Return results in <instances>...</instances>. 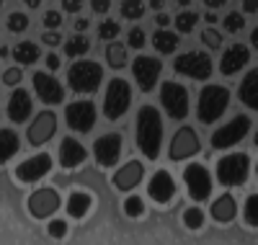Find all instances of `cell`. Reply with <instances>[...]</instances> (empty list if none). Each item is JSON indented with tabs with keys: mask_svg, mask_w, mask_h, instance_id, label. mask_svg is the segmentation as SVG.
Segmentation results:
<instances>
[{
	"mask_svg": "<svg viewBox=\"0 0 258 245\" xmlns=\"http://www.w3.org/2000/svg\"><path fill=\"white\" fill-rule=\"evenodd\" d=\"M160 140H163L160 111L155 106H142L137 114V145L147 160H155L160 155Z\"/></svg>",
	"mask_w": 258,
	"mask_h": 245,
	"instance_id": "obj_1",
	"label": "cell"
},
{
	"mask_svg": "<svg viewBox=\"0 0 258 245\" xmlns=\"http://www.w3.org/2000/svg\"><path fill=\"white\" fill-rule=\"evenodd\" d=\"M230 106V91L225 85H207L199 93V121L202 124H214Z\"/></svg>",
	"mask_w": 258,
	"mask_h": 245,
	"instance_id": "obj_2",
	"label": "cell"
},
{
	"mask_svg": "<svg viewBox=\"0 0 258 245\" xmlns=\"http://www.w3.org/2000/svg\"><path fill=\"white\" fill-rule=\"evenodd\" d=\"M101 78H103V70H101V65H96V62H75L73 68L68 70V83H70V88L75 93H93V91H98Z\"/></svg>",
	"mask_w": 258,
	"mask_h": 245,
	"instance_id": "obj_3",
	"label": "cell"
},
{
	"mask_svg": "<svg viewBox=\"0 0 258 245\" xmlns=\"http://www.w3.org/2000/svg\"><path fill=\"white\" fill-rule=\"evenodd\" d=\"M129 103H132V91H129V83L121 80V78H114L109 83V91H106V98H103V114L106 119H119L126 114Z\"/></svg>",
	"mask_w": 258,
	"mask_h": 245,
	"instance_id": "obj_4",
	"label": "cell"
},
{
	"mask_svg": "<svg viewBox=\"0 0 258 245\" xmlns=\"http://www.w3.org/2000/svg\"><path fill=\"white\" fill-rule=\"evenodd\" d=\"M248 173H250V158L243 152H235L227 155L217 163V178L225 186H240L248 181Z\"/></svg>",
	"mask_w": 258,
	"mask_h": 245,
	"instance_id": "obj_5",
	"label": "cell"
},
{
	"mask_svg": "<svg viewBox=\"0 0 258 245\" xmlns=\"http://www.w3.org/2000/svg\"><path fill=\"white\" fill-rule=\"evenodd\" d=\"M163 108L168 111L170 119H186L188 116V91L181 83H165L160 91Z\"/></svg>",
	"mask_w": 258,
	"mask_h": 245,
	"instance_id": "obj_6",
	"label": "cell"
},
{
	"mask_svg": "<svg viewBox=\"0 0 258 245\" xmlns=\"http://www.w3.org/2000/svg\"><path fill=\"white\" fill-rule=\"evenodd\" d=\"M250 119L248 116H235L230 124H225L222 129H217L212 135V147H217V150H227V147H232V145H238L248 132H250Z\"/></svg>",
	"mask_w": 258,
	"mask_h": 245,
	"instance_id": "obj_7",
	"label": "cell"
},
{
	"mask_svg": "<svg viewBox=\"0 0 258 245\" xmlns=\"http://www.w3.org/2000/svg\"><path fill=\"white\" fill-rule=\"evenodd\" d=\"M173 70L181 75H188L194 80H207L212 75V59L202 52H188V54H181L176 59Z\"/></svg>",
	"mask_w": 258,
	"mask_h": 245,
	"instance_id": "obj_8",
	"label": "cell"
},
{
	"mask_svg": "<svg viewBox=\"0 0 258 245\" xmlns=\"http://www.w3.org/2000/svg\"><path fill=\"white\" fill-rule=\"evenodd\" d=\"M64 119H68V127L73 132H91L93 124H96V106L91 101H78V103H70L68 111H64Z\"/></svg>",
	"mask_w": 258,
	"mask_h": 245,
	"instance_id": "obj_9",
	"label": "cell"
},
{
	"mask_svg": "<svg viewBox=\"0 0 258 245\" xmlns=\"http://www.w3.org/2000/svg\"><path fill=\"white\" fill-rule=\"evenodd\" d=\"M160 70H163V65L155 57H137L132 62V75L140 85V91H145V93H150L155 88V83L160 78Z\"/></svg>",
	"mask_w": 258,
	"mask_h": 245,
	"instance_id": "obj_10",
	"label": "cell"
},
{
	"mask_svg": "<svg viewBox=\"0 0 258 245\" xmlns=\"http://www.w3.org/2000/svg\"><path fill=\"white\" fill-rule=\"evenodd\" d=\"M49 170H52V158L47 152H39V155H34V158H26L16 168V178L24 181V183H36L39 178H44Z\"/></svg>",
	"mask_w": 258,
	"mask_h": 245,
	"instance_id": "obj_11",
	"label": "cell"
},
{
	"mask_svg": "<svg viewBox=\"0 0 258 245\" xmlns=\"http://www.w3.org/2000/svg\"><path fill=\"white\" fill-rule=\"evenodd\" d=\"M199 152V137H197V132H194L191 127H181L176 135H173V142H170V160H186L191 158V155H197Z\"/></svg>",
	"mask_w": 258,
	"mask_h": 245,
	"instance_id": "obj_12",
	"label": "cell"
},
{
	"mask_svg": "<svg viewBox=\"0 0 258 245\" xmlns=\"http://www.w3.org/2000/svg\"><path fill=\"white\" fill-rule=\"evenodd\" d=\"M183 181L188 186V194H191L194 202H204V199H209V194H212V178H209L207 168L188 165L186 173H183Z\"/></svg>",
	"mask_w": 258,
	"mask_h": 245,
	"instance_id": "obj_13",
	"label": "cell"
},
{
	"mask_svg": "<svg viewBox=\"0 0 258 245\" xmlns=\"http://www.w3.org/2000/svg\"><path fill=\"white\" fill-rule=\"evenodd\" d=\"M57 209H59V194L54 189H39L29 196V212L36 219L52 217Z\"/></svg>",
	"mask_w": 258,
	"mask_h": 245,
	"instance_id": "obj_14",
	"label": "cell"
},
{
	"mask_svg": "<svg viewBox=\"0 0 258 245\" xmlns=\"http://www.w3.org/2000/svg\"><path fill=\"white\" fill-rule=\"evenodd\" d=\"M96 160L103 168H111L119 163V155H121V135H103L96 140Z\"/></svg>",
	"mask_w": 258,
	"mask_h": 245,
	"instance_id": "obj_15",
	"label": "cell"
},
{
	"mask_svg": "<svg viewBox=\"0 0 258 245\" xmlns=\"http://www.w3.org/2000/svg\"><path fill=\"white\" fill-rule=\"evenodd\" d=\"M54 132H57V116L52 111H41V114H36L34 124H29V142L44 145L47 140H52Z\"/></svg>",
	"mask_w": 258,
	"mask_h": 245,
	"instance_id": "obj_16",
	"label": "cell"
},
{
	"mask_svg": "<svg viewBox=\"0 0 258 245\" xmlns=\"http://www.w3.org/2000/svg\"><path fill=\"white\" fill-rule=\"evenodd\" d=\"M34 88H36V96L44 101V103H62L64 98V88L57 83V78L47 75V73H36L34 75Z\"/></svg>",
	"mask_w": 258,
	"mask_h": 245,
	"instance_id": "obj_17",
	"label": "cell"
},
{
	"mask_svg": "<svg viewBox=\"0 0 258 245\" xmlns=\"http://www.w3.org/2000/svg\"><path fill=\"white\" fill-rule=\"evenodd\" d=\"M147 194H150V199H153V202H158V204H168L170 199H173V194H176V183H173V178H170V173L158 170L153 178H150Z\"/></svg>",
	"mask_w": 258,
	"mask_h": 245,
	"instance_id": "obj_18",
	"label": "cell"
},
{
	"mask_svg": "<svg viewBox=\"0 0 258 245\" xmlns=\"http://www.w3.org/2000/svg\"><path fill=\"white\" fill-rule=\"evenodd\" d=\"M142 175H145V165L137 163V160H129L126 165H121V168L114 173L111 181H114V186H116L119 191H132L135 186H140Z\"/></svg>",
	"mask_w": 258,
	"mask_h": 245,
	"instance_id": "obj_19",
	"label": "cell"
},
{
	"mask_svg": "<svg viewBox=\"0 0 258 245\" xmlns=\"http://www.w3.org/2000/svg\"><path fill=\"white\" fill-rule=\"evenodd\" d=\"M248 62H250V52H248V47H243V44H232V47L222 54L220 70H222V75H235L238 70H243Z\"/></svg>",
	"mask_w": 258,
	"mask_h": 245,
	"instance_id": "obj_20",
	"label": "cell"
},
{
	"mask_svg": "<svg viewBox=\"0 0 258 245\" xmlns=\"http://www.w3.org/2000/svg\"><path fill=\"white\" fill-rule=\"evenodd\" d=\"M31 116V96L24 91V88H16L11 101H8V119L21 124Z\"/></svg>",
	"mask_w": 258,
	"mask_h": 245,
	"instance_id": "obj_21",
	"label": "cell"
},
{
	"mask_svg": "<svg viewBox=\"0 0 258 245\" xmlns=\"http://www.w3.org/2000/svg\"><path fill=\"white\" fill-rule=\"evenodd\" d=\"M85 147L78 142V140H73V137H64L62 140V145H59V163L64 165V168H75V165H80L83 160H85Z\"/></svg>",
	"mask_w": 258,
	"mask_h": 245,
	"instance_id": "obj_22",
	"label": "cell"
},
{
	"mask_svg": "<svg viewBox=\"0 0 258 245\" xmlns=\"http://www.w3.org/2000/svg\"><path fill=\"white\" fill-rule=\"evenodd\" d=\"M235 214H238V207H235V199L230 194H222L217 202L212 204V217L217 222H232Z\"/></svg>",
	"mask_w": 258,
	"mask_h": 245,
	"instance_id": "obj_23",
	"label": "cell"
},
{
	"mask_svg": "<svg viewBox=\"0 0 258 245\" xmlns=\"http://www.w3.org/2000/svg\"><path fill=\"white\" fill-rule=\"evenodd\" d=\"M91 204H93L91 194H85V191H73L70 199H68V214L75 217V219H83L85 214H88Z\"/></svg>",
	"mask_w": 258,
	"mask_h": 245,
	"instance_id": "obj_24",
	"label": "cell"
},
{
	"mask_svg": "<svg viewBox=\"0 0 258 245\" xmlns=\"http://www.w3.org/2000/svg\"><path fill=\"white\" fill-rule=\"evenodd\" d=\"M240 101L250 108H258V73L250 70L240 85Z\"/></svg>",
	"mask_w": 258,
	"mask_h": 245,
	"instance_id": "obj_25",
	"label": "cell"
},
{
	"mask_svg": "<svg viewBox=\"0 0 258 245\" xmlns=\"http://www.w3.org/2000/svg\"><path fill=\"white\" fill-rule=\"evenodd\" d=\"M18 135L13 129H0V163L11 160L13 155L18 152Z\"/></svg>",
	"mask_w": 258,
	"mask_h": 245,
	"instance_id": "obj_26",
	"label": "cell"
},
{
	"mask_svg": "<svg viewBox=\"0 0 258 245\" xmlns=\"http://www.w3.org/2000/svg\"><path fill=\"white\" fill-rule=\"evenodd\" d=\"M153 44H155V49L160 52V54H173L176 49H178V34H170V31H158L155 36H153Z\"/></svg>",
	"mask_w": 258,
	"mask_h": 245,
	"instance_id": "obj_27",
	"label": "cell"
},
{
	"mask_svg": "<svg viewBox=\"0 0 258 245\" xmlns=\"http://www.w3.org/2000/svg\"><path fill=\"white\" fill-rule=\"evenodd\" d=\"M13 59L21 62V65H31V62L39 59V47L34 41H21L18 47L13 49Z\"/></svg>",
	"mask_w": 258,
	"mask_h": 245,
	"instance_id": "obj_28",
	"label": "cell"
},
{
	"mask_svg": "<svg viewBox=\"0 0 258 245\" xmlns=\"http://www.w3.org/2000/svg\"><path fill=\"white\" fill-rule=\"evenodd\" d=\"M91 49V44L85 36H73L68 44H64V52H68V57H80Z\"/></svg>",
	"mask_w": 258,
	"mask_h": 245,
	"instance_id": "obj_29",
	"label": "cell"
},
{
	"mask_svg": "<svg viewBox=\"0 0 258 245\" xmlns=\"http://www.w3.org/2000/svg\"><path fill=\"white\" fill-rule=\"evenodd\" d=\"M106 59H109V65L111 68H124L126 65V49L121 47V44H111L109 49H106Z\"/></svg>",
	"mask_w": 258,
	"mask_h": 245,
	"instance_id": "obj_30",
	"label": "cell"
},
{
	"mask_svg": "<svg viewBox=\"0 0 258 245\" xmlns=\"http://www.w3.org/2000/svg\"><path fill=\"white\" fill-rule=\"evenodd\" d=\"M197 21H199V16L194 13V11H183V13H178V18H176V26H178L181 34H191L194 26H197Z\"/></svg>",
	"mask_w": 258,
	"mask_h": 245,
	"instance_id": "obj_31",
	"label": "cell"
},
{
	"mask_svg": "<svg viewBox=\"0 0 258 245\" xmlns=\"http://www.w3.org/2000/svg\"><path fill=\"white\" fill-rule=\"evenodd\" d=\"M183 222H186V227H188V230H199V227L204 225V214H202V209H199V207H188V209L183 212Z\"/></svg>",
	"mask_w": 258,
	"mask_h": 245,
	"instance_id": "obj_32",
	"label": "cell"
},
{
	"mask_svg": "<svg viewBox=\"0 0 258 245\" xmlns=\"http://www.w3.org/2000/svg\"><path fill=\"white\" fill-rule=\"evenodd\" d=\"M142 13H145V6L140 3V0H126V3H121V16L124 18H142Z\"/></svg>",
	"mask_w": 258,
	"mask_h": 245,
	"instance_id": "obj_33",
	"label": "cell"
},
{
	"mask_svg": "<svg viewBox=\"0 0 258 245\" xmlns=\"http://www.w3.org/2000/svg\"><path fill=\"white\" fill-rule=\"evenodd\" d=\"M26 29H29V18L24 13H11L8 16V31L21 34V31H26Z\"/></svg>",
	"mask_w": 258,
	"mask_h": 245,
	"instance_id": "obj_34",
	"label": "cell"
},
{
	"mask_svg": "<svg viewBox=\"0 0 258 245\" xmlns=\"http://www.w3.org/2000/svg\"><path fill=\"white\" fill-rule=\"evenodd\" d=\"M142 209H145V204H142V199H140V196H129L126 202H124V212H126V217H140Z\"/></svg>",
	"mask_w": 258,
	"mask_h": 245,
	"instance_id": "obj_35",
	"label": "cell"
},
{
	"mask_svg": "<svg viewBox=\"0 0 258 245\" xmlns=\"http://www.w3.org/2000/svg\"><path fill=\"white\" fill-rule=\"evenodd\" d=\"M98 36L101 39H116L119 36V24L116 21H103L101 29H98Z\"/></svg>",
	"mask_w": 258,
	"mask_h": 245,
	"instance_id": "obj_36",
	"label": "cell"
},
{
	"mask_svg": "<svg viewBox=\"0 0 258 245\" xmlns=\"http://www.w3.org/2000/svg\"><path fill=\"white\" fill-rule=\"evenodd\" d=\"M255 207H258V199H255V194H250V196H248V202H245V222H248V225H258Z\"/></svg>",
	"mask_w": 258,
	"mask_h": 245,
	"instance_id": "obj_37",
	"label": "cell"
},
{
	"mask_svg": "<svg viewBox=\"0 0 258 245\" xmlns=\"http://www.w3.org/2000/svg\"><path fill=\"white\" fill-rule=\"evenodd\" d=\"M243 26H245V21H243L240 13H227V18H225V29H227V31L235 34V31H240Z\"/></svg>",
	"mask_w": 258,
	"mask_h": 245,
	"instance_id": "obj_38",
	"label": "cell"
},
{
	"mask_svg": "<svg viewBox=\"0 0 258 245\" xmlns=\"http://www.w3.org/2000/svg\"><path fill=\"white\" fill-rule=\"evenodd\" d=\"M202 39H204V44H207L209 49H217L220 44H222V36L214 31V29H204V31H202Z\"/></svg>",
	"mask_w": 258,
	"mask_h": 245,
	"instance_id": "obj_39",
	"label": "cell"
},
{
	"mask_svg": "<svg viewBox=\"0 0 258 245\" xmlns=\"http://www.w3.org/2000/svg\"><path fill=\"white\" fill-rule=\"evenodd\" d=\"M129 47H135V49H142L145 47V31L142 29H132V31H129Z\"/></svg>",
	"mask_w": 258,
	"mask_h": 245,
	"instance_id": "obj_40",
	"label": "cell"
},
{
	"mask_svg": "<svg viewBox=\"0 0 258 245\" xmlns=\"http://www.w3.org/2000/svg\"><path fill=\"white\" fill-rule=\"evenodd\" d=\"M64 232H68V225H64L62 219L49 222V235H52V237H64Z\"/></svg>",
	"mask_w": 258,
	"mask_h": 245,
	"instance_id": "obj_41",
	"label": "cell"
},
{
	"mask_svg": "<svg viewBox=\"0 0 258 245\" xmlns=\"http://www.w3.org/2000/svg\"><path fill=\"white\" fill-rule=\"evenodd\" d=\"M3 83H6V85H11V88H13L16 83H21V70H18V68L6 70V73H3Z\"/></svg>",
	"mask_w": 258,
	"mask_h": 245,
	"instance_id": "obj_42",
	"label": "cell"
},
{
	"mask_svg": "<svg viewBox=\"0 0 258 245\" xmlns=\"http://www.w3.org/2000/svg\"><path fill=\"white\" fill-rule=\"evenodd\" d=\"M44 24H47L49 29H59V24H62V16H59L57 11H47V16H44Z\"/></svg>",
	"mask_w": 258,
	"mask_h": 245,
	"instance_id": "obj_43",
	"label": "cell"
},
{
	"mask_svg": "<svg viewBox=\"0 0 258 245\" xmlns=\"http://www.w3.org/2000/svg\"><path fill=\"white\" fill-rule=\"evenodd\" d=\"M41 41H44V44H47V47H57V44L62 41V36H59L57 31H47L44 36H41Z\"/></svg>",
	"mask_w": 258,
	"mask_h": 245,
	"instance_id": "obj_44",
	"label": "cell"
},
{
	"mask_svg": "<svg viewBox=\"0 0 258 245\" xmlns=\"http://www.w3.org/2000/svg\"><path fill=\"white\" fill-rule=\"evenodd\" d=\"M64 11H68V13H78L80 11V0H64Z\"/></svg>",
	"mask_w": 258,
	"mask_h": 245,
	"instance_id": "obj_45",
	"label": "cell"
},
{
	"mask_svg": "<svg viewBox=\"0 0 258 245\" xmlns=\"http://www.w3.org/2000/svg\"><path fill=\"white\" fill-rule=\"evenodd\" d=\"M93 11L96 13H106L109 11V3H106V0H93Z\"/></svg>",
	"mask_w": 258,
	"mask_h": 245,
	"instance_id": "obj_46",
	"label": "cell"
},
{
	"mask_svg": "<svg viewBox=\"0 0 258 245\" xmlns=\"http://www.w3.org/2000/svg\"><path fill=\"white\" fill-rule=\"evenodd\" d=\"M47 68H49V70H57V68H59V57H57V54H49V57H47Z\"/></svg>",
	"mask_w": 258,
	"mask_h": 245,
	"instance_id": "obj_47",
	"label": "cell"
},
{
	"mask_svg": "<svg viewBox=\"0 0 258 245\" xmlns=\"http://www.w3.org/2000/svg\"><path fill=\"white\" fill-rule=\"evenodd\" d=\"M155 21H158V26H160V29H163V26H168V24H170V18H168V13H163V11H160V13H158V18H155Z\"/></svg>",
	"mask_w": 258,
	"mask_h": 245,
	"instance_id": "obj_48",
	"label": "cell"
},
{
	"mask_svg": "<svg viewBox=\"0 0 258 245\" xmlns=\"http://www.w3.org/2000/svg\"><path fill=\"white\" fill-rule=\"evenodd\" d=\"M88 29V18H78L75 21V31H85Z\"/></svg>",
	"mask_w": 258,
	"mask_h": 245,
	"instance_id": "obj_49",
	"label": "cell"
}]
</instances>
